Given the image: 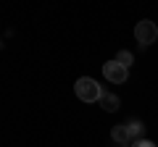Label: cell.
Here are the masks:
<instances>
[{
    "mask_svg": "<svg viewBox=\"0 0 158 147\" xmlns=\"http://www.w3.org/2000/svg\"><path fill=\"white\" fill-rule=\"evenodd\" d=\"M127 131H129L132 142H137V139H145V124H142V121H137V118L127 121Z\"/></svg>",
    "mask_w": 158,
    "mask_h": 147,
    "instance_id": "cell-5",
    "label": "cell"
},
{
    "mask_svg": "<svg viewBox=\"0 0 158 147\" xmlns=\"http://www.w3.org/2000/svg\"><path fill=\"white\" fill-rule=\"evenodd\" d=\"M74 92H77V97H79L82 102H100L103 95H106V89H103V87L98 84L95 79H90V76H82V79H77Z\"/></svg>",
    "mask_w": 158,
    "mask_h": 147,
    "instance_id": "cell-1",
    "label": "cell"
},
{
    "mask_svg": "<svg viewBox=\"0 0 158 147\" xmlns=\"http://www.w3.org/2000/svg\"><path fill=\"white\" fill-rule=\"evenodd\" d=\"M116 61L121 63V66H124V68H129L132 63H135V55H132L129 50H118V55H116Z\"/></svg>",
    "mask_w": 158,
    "mask_h": 147,
    "instance_id": "cell-7",
    "label": "cell"
},
{
    "mask_svg": "<svg viewBox=\"0 0 158 147\" xmlns=\"http://www.w3.org/2000/svg\"><path fill=\"white\" fill-rule=\"evenodd\" d=\"M103 76H106L108 81H113V84H124L127 76H129V68H124L116 58H113V61L103 63Z\"/></svg>",
    "mask_w": 158,
    "mask_h": 147,
    "instance_id": "cell-3",
    "label": "cell"
},
{
    "mask_svg": "<svg viewBox=\"0 0 158 147\" xmlns=\"http://www.w3.org/2000/svg\"><path fill=\"white\" fill-rule=\"evenodd\" d=\"M100 105H103V110H106V113H113V110H118V97L111 95V92H106V95H103V100H100Z\"/></svg>",
    "mask_w": 158,
    "mask_h": 147,
    "instance_id": "cell-6",
    "label": "cell"
},
{
    "mask_svg": "<svg viewBox=\"0 0 158 147\" xmlns=\"http://www.w3.org/2000/svg\"><path fill=\"white\" fill-rule=\"evenodd\" d=\"M129 147H158V145L153 139H137V142H132Z\"/></svg>",
    "mask_w": 158,
    "mask_h": 147,
    "instance_id": "cell-8",
    "label": "cell"
},
{
    "mask_svg": "<svg viewBox=\"0 0 158 147\" xmlns=\"http://www.w3.org/2000/svg\"><path fill=\"white\" fill-rule=\"evenodd\" d=\"M111 139L116 142L118 147H121V145H132V137H129V131H127V124L113 126V129H111Z\"/></svg>",
    "mask_w": 158,
    "mask_h": 147,
    "instance_id": "cell-4",
    "label": "cell"
},
{
    "mask_svg": "<svg viewBox=\"0 0 158 147\" xmlns=\"http://www.w3.org/2000/svg\"><path fill=\"white\" fill-rule=\"evenodd\" d=\"M121 147H129V145H121Z\"/></svg>",
    "mask_w": 158,
    "mask_h": 147,
    "instance_id": "cell-9",
    "label": "cell"
},
{
    "mask_svg": "<svg viewBox=\"0 0 158 147\" xmlns=\"http://www.w3.org/2000/svg\"><path fill=\"white\" fill-rule=\"evenodd\" d=\"M135 37H137V42H140L142 47H148V45H153V42L158 40V26L153 21H148V18H142L135 26Z\"/></svg>",
    "mask_w": 158,
    "mask_h": 147,
    "instance_id": "cell-2",
    "label": "cell"
}]
</instances>
